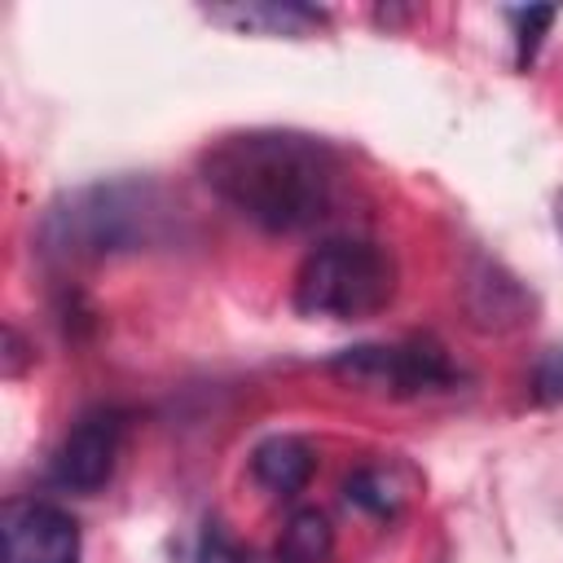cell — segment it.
<instances>
[{"label":"cell","mask_w":563,"mask_h":563,"mask_svg":"<svg viewBox=\"0 0 563 563\" xmlns=\"http://www.w3.org/2000/svg\"><path fill=\"white\" fill-rule=\"evenodd\" d=\"M202 180L268 233L317 229L339 216L347 194V167L339 150L308 132L282 128L220 136L202 154Z\"/></svg>","instance_id":"6da1fadb"},{"label":"cell","mask_w":563,"mask_h":563,"mask_svg":"<svg viewBox=\"0 0 563 563\" xmlns=\"http://www.w3.org/2000/svg\"><path fill=\"white\" fill-rule=\"evenodd\" d=\"M176 202L154 180H97L57 198L40 220V251L62 264L106 260L172 242Z\"/></svg>","instance_id":"7a4b0ae2"},{"label":"cell","mask_w":563,"mask_h":563,"mask_svg":"<svg viewBox=\"0 0 563 563\" xmlns=\"http://www.w3.org/2000/svg\"><path fill=\"white\" fill-rule=\"evenodd\" d=\"M396 295V264L378 242L365 238H330L303 255L295 273V312L365 321L383 312Z\"/></svg>","instance_id":"3957f363"},{"label":"cell","mask_w":563,"mask_h":563,"mask_svg":"<svg viewBox=\"0 0 563 563\" xmlns=\"http://www.w3.org/2000/svg\"><path fill=\"white\" fill-rule=\"evenodd\" d=\"M330 374H339L352 387L383 391V396H422L457 383L453 361L444 347L413 339V343H361L330 361Z\"/></svg>","instance_id":"277c9868"},{"label":"cell","mask_w":563,"mask_h":563,"mask_svg":"<svg viewBox=\"0 0 563 563\" xmlns=\"http://www.w3.org/2000/svg\"><path fill=\"white\" fill-rule=\"evenodd\" d=\"M128 418L119 409L84 413L53 453V484L66 493H97L114 475V457L123 444Z\"/></svg>","instance_id":"5b68a950"},{"label":"cell","mask_w":563,"mask_h":563,"mask_svg":"<svg viewBox=\"0 0 563 563\" xmlns=\"http://www.w3.org/2000/svg\"><path fill=\"white\" fill-rule=\"evenodd\" d=\"M4 563H79V523L53 501H9L0 515Z\"/></svg>","instance_id":"8992f818"},{"label":"cell","mask_w":563,"mask_h":563,"mask_svg":"<svg viewBox=\"0 0 563 563\" xmlns=\"http://www.w3.org/2000/svg\"><path fill=\"white\" fill-rule=\"evenodd\" d=\"M462 303H466V317L479 325V330H515L528 321L532 312V299L528 290L497 264L479 260L466 282H462Z\"/></svg>","instance_id":"52a82bcc"},{"label":"cell","mask_w":563,"mask_h":563,"mask_svg":"<svg viewBox=\"0 0 563 563\" xmlns=\"http://www.w3.org/2000/svg\"><path fill=\"white\" fill-rule=\"evenodd\" d=\"M317 471V453L299 435H268L251 453V479L277 497H295Z\"/></svg>","instance_id":"ba28073f"},{"label":"cell","mask_w":563,"mask_h":563,"mask_svg":"<svg viewBox=\"0 0 563 563\" xmlns=\"http://www.w3.org/2000/svg\"><path fill=\"white\" fill-rule=\"evenodd\" d=\"M211 22H229L238 31H264V35H308L325 22L321 9L312 4H229V9H207Z\"/></svg>","instance_id":"9c48e42d"},{"label":"cell","mask_w":563,"mask_h":563,"mask_svg":"<svg viewBox=\"0 0 563 563\" xmlns=\"http://www.w3.org/2000/svg\"><path fill=\"white\" fill-rule=\"evenodd\" d=\"M334 554V528L321 510L303 506L286 519L282 537H277V550H273V563H330Z\"/></svg>","instance_id":"30bf717a"},{"label":"cell","mask_w":563,"mask_h":563,"mask_svg":"<svg viewBox=\"0 0 563 563\" xmlns=\"http://www.w3.org/2000/svg\"><path fill=\"white\" fill-rule=\"evenodd\" d=\"M343 501L356 506V510H365V515L387 519V515L400 510L405 493L396 488L391 471H383V466H361V471H352V475L343 479Z\"/></svg>","instance_id":"8fae6325"},{"label":"cell","mask_w":563,"mask_h":563,"mask_svg":"<svg viewBox=\"0 0 563 563\" xmlns=\"http://www.w3.org/2000/svg\"><path fill=\"white\" fill-rule=\"evenodd\" d=\"M559 18V9H515L510 13V22H515V62L519 66H528L532 57H537V48H541V31L550 26Z\"/></svg>","instance_id":"7c38bea8"},{"label":"cell","mask_w":563,"mask_h":563,"mask_svg":"<svg viewBox=\"0 0 563 563\" xmlns=\"http://www.w3.org/2000/svg\"><path fill=\"white\" fill-rule=\"evenodd\" d=\"M528 387H532V400H541V405H559L563 400V347H545L532 361Z\"/></svg>","instance_id":"4fadbf2b"},{"label":"cell","mask_w":563,"mask_h":563,"mask_svg":"<svg viewBox=\"0 0 563 563\" xmlns=\"http://www.w3.org/2000/svg\"><path fill=\"white\" fill-rule=\"evenodd\" d=\"M198 563H246V554L233 545V537L224 532V523H207L202 541H198Z\"/></svg>","instance_id":"5bb4252c"},{"label":"cell","mask_w":563,"mask_h":563,"mask_svg":"<svg viewBox=\"0 0 563 563\" xmlns=\"http://www.w3.org/2000/svg\"><path fill=\"white\" fill-rule=\"evenodd\" d=\"M554 224H559V233H563V194L554 198Z\"/></svg>","instance_id":"9a60e30c"}]
</instances>
